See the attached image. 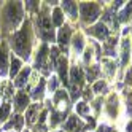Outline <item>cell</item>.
I'll use <instances>...</instances> for the list:
<instances>
[{
    "instance_id": "6da1fadb",
    "label": "cell",
    "mask_w": 132,
    "mask_h": 132,
    "mask_svg": "<svg viewBox=\"0 0 132 132\" xmlns=\"http://www.w3.org/2000/svg\"><path fill=\"white\" fill-rule=\"evenodd\" d=\"M13 48L21 57H24V59L29 57L30 42H29V26L27 24H24L22 29L14 34V37H13Z\"/></svg>"
},
{
    "instance_id": "7a4b0ae2",
    "label": "cell",
    "mask_w": 132,
    "mask_h": 132,
    "mask_svg": "<svg viewBox=\"0 0 132 132\" xmlns=\"http://www.w3.org/2000/svg\"><path fill=\"white\" fill-rule=\"evenodd\" d=\"M19 19H21V2L8 3L3 10V22L6 24V27H14Z\"/></svg>"
},
{
    "instance_id": "3957f363",
    "label": "cell",
    "mask_w": 132,
    "mask_h": 132,
    "mask_svg": "<svg viewBox=\"0 0 132 132\" xmlns=\"http://www.w3.org/2000/svg\"><path fill=\"white\" fill-rule=\"evenodd\" d=\"M80 10H81V18H83L84 22L96 21L97 18H99V14H100L99 5L97 3H92V2H84V3H81Z\"/></svg>"
},
{
    "instance_id": "277c9868",
    "label": "cell",
    "mask_w": 132,
    "mask_h": 132,
    "mask_svg": "<svg viewBox=\"0 0 132 132\" xmlns=\"http://www.w3.org/2000/svg\"><path fill=\"white\" fill-rule=\"evenodd\" d=\"M37 24H38V35L42 37V38L48 40V42L53 40L54 34H53V29H51V21H50V18L45 16V14H42V16H38V21H37Z\"/></svg>"
},
{
    "instance_id": "5b68a950",
    "label": "cell",
    "mask_w": 132,
    "mask_h": 132,
    "mask_svg": "<svg viewBox=\"0 0 132 132\" xmlns=\"http://www.w3.org/2000/svg\"><path fill=\"white\" fill-rule=\"evenodd\" d=\"M70 84H72V97L77 99L80 96V86H81V81H83V73L78 67H73L72 73H70Z\"/></svg>"
},
{
    "instance_id": "8992f818",
    "label": "cell",
    "mask_w": 132,
    "mask_h": 132,
    "mask_svg": "<svg viewBox=\"0 0 132 132\" xmlns=\"http://www.w3.org/2000/svg\"><path fill=\"white\" fill-rule=\"evenodd\" d=\"M88 32H91L92 35H96L99 40H105V38H108V34H110L108 27H107L105 24H103V22H99V24H96L94 27L88 29Z\"/></svg>"
},
{
    "instance_id": "52a82bcc",
    "label": "cell",
    "mask_w": 132,
    "mask_h": 132,
    "mask_svg": "<svg viewBox=\"0 0 132 132\" xmlns=\"http://www.w3.org/2000/svg\"><path fill=\"white\" fill-rule=\"evenodd\" d=\"M69 40H70V29L67 26H64L62 29L59 30V35H57V42L61 45V48L65 51L67 50V45H69Z\"/></svg>"
},
{
    "instance_id": "ba28073f",
    "label": "cell",
    "mask_w": 132,
    "mask_h": 132,
    "mask_svg": "<svg viewBox=\"0 0 132 132\" xmlns=\"http://www.w3.org/2000/svg\"><path fill=\"white\" fill-rule=\"evenodd\" d=\"M65 130H70V132H81L83 130V124L80 122V119L77 116H70L69 121H67V124L64 126Z\"/></svg>"
},
{
    "instance_id": "9c48e42d",
    "label": "cell",
    "mask_w": 132,
    "mask_h": 132,
    "mask_svg": "<svg viewBox=\"0 0 132 132\" xmlns=\"http://www.w3.org/2000/svg\"><path fill=\"white\" fill-rule=\"evenodd\" d=\"M14 102H16V110L18 111H21V110H24L26 107H27V103H29V97L26 96V92H18L16 94V99H14Z\"/></svg>"
},
{
    "instance_id": "30bf717a",
    "label": "cell",
    "mask_w": 132,
    "mask_h": 132,
    "mask_svg": "<svg viewBox=\"0 0 132 132\" xmlns=\"http://www.w3.org/2000/svg\"><path fill=\"white\" fill-rule=\"evenodd\" d=\"M56 64H57V70H59V75H61L62 81L67 83V61L64 57H57Z\"/></svg>"
},
{
    "instance_id": "8fae6325",
    "label": "cell",
    "mask_w": 132,
    "mask_h": 132,
    "mask_svg": "<svg viewBox=\"0 0 132 132\" xmlns=\"http://www.w3.org/2000/svg\"><path fill=\"white\" fill-rule=\"evenodd\" d=\"M38 103H34V105H30L29 107V110H27V113H26V121L29 122V124H32V122L37 119V115H38Z\"/></svg>"
},
{
    "instance_id": "7c38bea8",
    "label": "cell",
    "mask_w": 132,
    "mask_h": 132,
    "mask_svg": "<svg viewBox=\"0 0 132 132\" xmlns=\"http://www.w3.org/2000/svg\"><path fill=\"white\" fill-rule=\"evenodd\" d=\"M29 75H30V69H29V67H26V69H22V70H21V73H19V77L16 78L14 84H16L18 88H22L24 84L27 83V78H29Z\"/></svg>"
},
{
    "instance_id": "4fadbf2b",
    "label": "cell",
    "mask_w": 132,
    "mask_h": 132,
    "mask_svg": "<svg viewBox=\"0 0 132 132\" xmlns=\"http://www.w3.org/2000/svg\"><path fill=\"white\" fill-rule=\"evenodd\" d=\"M8 70V57H6V51L3 46H0V73L5 75Z\"/></svg>"
},
{
    "instance_id": "5bb4252c",
    "label": "cell",
    "mask_w": 132,
    "mask_h": 132,
    "mask_svg": "<svg viewBox=\"0 0 132 132\" xmlns=\"http://www.w3.org/2000/svg\"><path fill=\"white\" fill-rule=\"evenodd\" d=\"M22 122H24V118L18 115V116H14V118L5 126V129H11V127H14V129H18V130H21V129H22Z\"/></svg>"
},
{
    "instance_id": "9a60e30c",
    "label": "cell",
    "mask_w": 132,
    "mask_h": 132,
    "mask_svg": "<svg viewBox=\"0 0 132 132\" xmlns=\"http://www.w3.org/2000/svg\"><path fill=\"white\" fill-rule=\"evenodd\" d=\"M54 102L57 103V105H59L61 108H65V105H67V94H65L64 91H59V92H56Z\"/></svg>"
},
{
    "instance_id": "2e32d148",
    "label": "cell",
    "mask_w": 132,
    "mask_h": 132,
    "mask_svg": "<svg viewBox=\"0 0 132 132\" xmlns=\"http://www.w3.org/2000/svg\"><path fill=\"white\" fill-rule=\"evenodd\" d=\"M116 103H118L116 97H115V96H111L110 100H108V107H107V108H108V115H110L111 118H115V116H116V108H118V107H116Z\"/></svg>"
},
{
    "instance_id": "e0dca14e",
    "label": "cell",
    "mask_w": 132,
    "mask_h": 132,
    "mask_svg": "<svg viewBox=\"0 0 132 132\" xmlns=\"http://www.w3.org/2000/svg\"><path fill=\"white\" fill-rule=\"evenodd\" d=\"M64 10L67 11L72 18H77V3L75 2H64Z\"/></svg>"
},
{
    "instance_id": "ac0fdd59",
    "label": "cell",
    "mask_w": 132,
    "mask_h": 132,
    "mask_svg": "<svg viewBox=\"0 0 132 132\" xmlns=\"http://www.w3.org/2000/svg\"><path fill=\"white\" fill-rule=\"evenodd\" d=\"M45 61H46V46H42V50H40L38 56H37V67L42 69L43 65H46Z\"/></svg>"
},
{
    "instance_id": "d6986e66",
    "label": "cell",
    "mask_w": 132,
    "mask_h": 132,
    "mask_svg": "<svg viewBox=\"0 0 132 132\" xmlns=\"http://www.w3.org/2000/svg\"><path fill=\"white\" fill-rule=\"evenodd\" d=\"M130 14H132V2H129L127 6L121 11V14H119V21H127L129 18H130Z\"/></svg>"
},
{
    "instance_id": "ffe728a7",
    "label": "cell",
    "mask_w": 132,
    "mask_h": 132,
    "mask_svg": "<svg viewBox=\"0 0 132 132\" xmlns=\"http://www.w3.org/2000/svg\"><path fill=\"white\" fill-rule=\"evenodd\" d=\"M19 70H21V61H19V59H13V61H11V69H10V75H11V78H13V77H16Z\"/></svg>"
},
{
    "instance_id": "44dd1931",
    "label": "cell",
    "mask_w": 132,
    "mask_h": 132,
    "mask_svg": "<svg viewBox=\"0 0 132 132\" xmlns=\"http://www.w3.org/2000/svg\"><path fill=\"white\" fill-rule=\"evenodd\" d=\"M53 22H54L56 26H62V22H64L62 11L59 10V8H56V10H54V13H53Z\"/></svg>"
},
{
    "instance_id": "7402d4cb",
    "label": "cell",
    "mask_w": 132,
    "mask_h": 132,
    "mask_svg": "<svg viewBox=\"0 0 132 132\" xmlns=\"http://www.w3.org/2000/svg\"><path fill=\"white\" fill-rule=\"evenodd\" d=\"M10 110H11L10 103H3L2 108H0V121H5V119L8 118V115H10Z\"/></svg>"
},
{
    "instance_id": "603a6c76",
    "label": "cell",
    "mask_w": 132,
    "mask_h": 132,
    "mask_svg": "<svg viewBox=\"0 0 132 132\" xmlns=\"http://www.w3.org/2000/svg\"><path fill=\"white\" fill-rule=\"evenodd\" d=\"M43 89H45V81L42 80V81L38 83V86L35 88V91H34V94H32V97H34V99H40V97L43 96Z\"/></svg>"
},
{
    "instance_id": "cb8c5ba5",
    "label": "cell",
    "mask_w": 132,
    "mask_h": 132,
    "mask_svg": "<svg viewBox=\"0 0 132 132\" xmlns=\"http://www.w3.org/2000/svg\"><path fill=\"white\" fill-rule=\"evenodd\" d=\"M73 48L77 53H81L83 50V38H81V35H77L75 37V40H73Z\"/></svg>"
},
{
    "instance_id": "d4e9b609",
    "label": "cell",
    "mask_w": 132,
    "mask_h": 132,
    "mask_svg": "<svg viewBox=\"0 0 132 132\" xmlns=\"http://www.w3.org/2000/svg\"><path fill=\"white\" fill-rule=\"evenodd\" d=\"M62 119H64V113H57V111L53 113V115H51V126H56Z\"/></svg>"
},
{
    "instance_id": "484cf974",
    "label": "cell",
    "mask_w": 132,
    "mask_h": 132,
    "mask_svg": "<svg viewBox=\"0 0 132 132\" xmlns=\"http://www.w3.org/2000/svg\"><path fill=\"white\" fill-rule=\"evenodd\" d=\"M129 59V46H127V42L122 43V64H126Z\"/></svg>"
},
{
    "instance_id": "4316f807",
    "label": "cell",
    "mask_w": 132,
    "mask_h": 132,
    "mask_svg": "<svg viewBox=\"0 0 132 132\" xmlns=\"http://www.w3.org/2000/svg\"><path fill=\"white\" fill-rule=\"evenodd\" d=\"M77 111L80 113V115H86V113H88V105H86L84 102L77 103Z\"/></svg>"
},
{
    "instance_id": "83f0119b",
    "label": "cell",
    "mask_w": 132,
    "mask_h": 132,
    "mask_svg": "<svg viewBox=\"0 0 132 132\" xmlns=\"http://www.w3.org/2000/svg\"><path fill=\"white\" fill-rule=\"evenodd\" d=\"M105 83H103V81H97L96 83V86H94V91H96V92H100V91H105Z\"/></svg>"
},
{
    "instance_id": "f1b7e54d",
    "label": "cell",
    "mask_w": 132,
    "mask_h": 132,
    "mask_svg": "<svg viewBox=\"0 0 132 132\" xmlns=\"http://www.w3.org/2000/svg\"><path fill=\"white\" fill-rule=\"evenodd\" d=\"M56 86H57V80L53 77V78L50 80V89H51V91H54V89H56Z\"/></svg>"
},
{
    "instance_id": "f546056e",
    "label": "cell",
    "mask_w": 132,
    "mask_h": 132,
    "mask_svg": "<svg viewBox=\"0 0 132 132\" xmlns=\"http://www.w3.org/2000/svg\"><path fill=\"white\" fill-rule=\"evenodd\" d=\"M105 65H107V72H108V75H113V70H115L113 67H115V65H113L111 62H107V61H105Z\"/></svg>"
},
{
    "instance_id": "4dcf8cb0",
    "label": "cell",
    "mask_w": 132,
    "mask_h": 132,
    "mask_svg": "<svg viewBox=\"0 0 132 132\" xmlns=\"http://www.w3.org/2000/svg\"><path fill=\"white\" fill-rule=\"evenodd\" d=\"M127 108H129V113L132 115V94L129 96V103H127Z\"/></svg>"
},
{
    "instance_id": "1f68e13d",
    "label": "cell",
    "mask_w": 132,
    "mask_h": 132,
    "mask_svg": "<svg viewBox=\"0 0 132 132\" xmlns=\"http://www.w3.org/2000/svg\"><path fill=\"white\" fill-rule=\"evenodd\" d=\"M103 19H105V21H110V19H111V14L107 13L105 16H103ZM113 24H115V27H116V21H115V19H113Z\"/></svg>"
},
{
    "instance_id": "d6a6232c",
    "label": "cell",
    "mask_w": 132,
    "mask_h": 132,
    "mask_svg": "<svg viewBox=\"0 0 132 132\" xmlns=\"http://www.w3.org/2000/svg\"><path fill=\"white\" fill-rule=\"evenodd\" d=\"M35 132H46V129H45V126H43V124H40L38 127H35Z\"/></svg>"
},
{
    "instance_id": "836d02e7",
    "label": "cell",
    "mask_w": 132,
    "mask_h": 132,
    "mask_svg": "<svg viewBox=\"0 0 132 132\" xmlns=\"http://www.w3.org/2000/svg\"><path fill=\"white\" fill-rule=\"evenodd\" d=\"M97 132H108V127H107V126H102V127H99Z\"/></svg>"
},
{
    "instance_id": "e575fe53",
    "label": "cell",
    "mask_w": 132,
    "mask_h": 132,
    "mask_svg": "<svg viewBox=\"0 0 132 132\" xmlns=\"http://www.w3.org/2000/svg\"><path fill=\"white\" fill-rule=\"evenodd\" d=\"M126 132H132V121H130L129 124L126 126Z\"/></svg>"
},
{
    "instance_id": "d590c367",
    "label": "cell",
    "mask_w": 132,
    "mask_h": 132,
    "mask_svg": "<svg viewBox=\"0 0 132 132\" xmlns=\"http://www.w3.org/2000/svg\"><path fill=\"white\" fill-rule=\"evenodd\" d=\"M127 81H129V83H132V70L127 73Z\"/></svg>"
}]
</instances>
